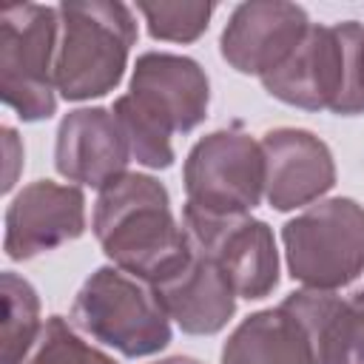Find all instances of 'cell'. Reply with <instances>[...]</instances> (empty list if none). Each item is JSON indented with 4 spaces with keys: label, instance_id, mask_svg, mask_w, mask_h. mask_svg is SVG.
<instances>
[{
    "label": "cell",
    "instance_id": "6da1fadb",
    "mask_svg": "<svg viewBox=\"0 0 364 364\" xmlns=\"http://www.w3.org/2000/svg\"><path fill=\"white\" fill-rule=\"evenodd\" d=\"M94 233L105 256L148 287L173 279L193 256L188 230L171 213L168 191L145 173H122L100 191Z\"/></svg>",
    "mask_w": 364,
    "mask_h": 364
},
{
    "label": "cell",
    "instance_id": "7a4b0ae2",
    "mask_svg": "<svg viewBox=\"0 0 364 364\" xmlns=\"http://www.w3.org/2000/svg\"><path fill=\"white\" fill-rule=\"evenodd\" d=\"M262 85L270 97L307 111L361 114L364 111V26H310L296 51Z\"/></svg>",
    "mask_w": 364,
    "mask_h": 364
},
{
    "label": "cell",
    "instance_id": "3957f363",
    "mask_svg": "<svg viewBox=\"0 0 364 364\" xmlns=\"http://www.w3.org/2000/svg\"><path fill=\"white\" fill-rule=\"evenodd\" d=\"M60 48L54 82L65 100H91L108 94L125 71L136 40V23L128 6L108 0L63 3Z\"/></svg>",
    "mask_w": 364,
    "mask_h": 364
},
{
    "label": "cell",
    "instance_id": "277c9868",
    "mask_svg": "<svg viewBox=\"0 0 364 364\" xmlns=\"http://www.w3.org/2000/svg\"><path fill=\"white\" fill-rule=\"evenodd\" d=\"M71 318L82 333L128 358L151 355L171 341V321L154 287L119 267H100L88 276L74 299Z\"/></svg>",
    "mask_w": 364,
    "mask_h": 364
},
{
    "label": "cell",
    "instance_id": "5b68a950",
    "mask_svg": "<svg viewBox=\"0 0 364 364\" xmlns=\"http://www.w3.org/2000/svg\"><path fill=\"white\" fill-rule=\"evenodd\" d=\"M287 267L310 290H336L364 270V208L336 196L290 219L282 230Z\"/></svg>",
    "mask_w": 364,
    "mask_h": 364
},
{
    "label": "cell",
    "instance_id": "8992f818",
    "mask_svg": "<svg viewBox=\"0 0 364 364\" xmlns=\"http://www.w3.org/2000/svg\"><path fill=\"white\" fill-rule=\"evenodd\" d=\"M60 11L37 3H17L0 11V97L23 119L54 114V63Z\"/></svg>",
    "mask_w": 364,
    "mask_h": 364
},
{
    "label": "cell",
    "instance_id": "52a82bcc",
    "mask_svg": "<svg viewBox=\"0 0 364 364\" xmlns=\"http://www.w3.org/2000/svg\"><path fill=\"white\" fill-rule=\"evenodd\" d=\"M185 193L191 208L210 216H239L264 193L262 142L236 128L202 136L185 159Z\"/></svg>",
    "mask_w": 364,
    "mask_h": 364
},
{
    "label": "cell",
    "instance_id": "ba28073f",
    "mask_svg": "<svg viewBox=\"0 0 364 364\" xmlns=\"http://www.w3.org/2000/svg\"><path fill=\"white\" fill-rule=\"evenodd\" d=\"M182 228L191 245L208 253L233 293L242 299H262L279 282V253L273 230L247 213L239 216H210L191 205L182 208Z\"/></svg>",
    "mask_w": 364,
    "mask_h": 364
},
{
    "label": "cell",
    "instance_id": "9c48e42d",
    "mask_svg": "<svg viewBox=\"0 0 364 364\" xmlns=\"http://www.w3.org/2000/svg\"><path fill=\"white\" fill-rule=\"evenodd\" d=\"M128 97L173 136L196 128L205 119L210 85L205 71L191 57L148 51L134 65Z\"/></svg>",
    "mask_w": 364,
    "mask_h": 364
},
{
    "label": "cell",
    "instance_id": "30bf717a",
    "mask_svg": "<svg viewBox=\"0 0 364 364\" xmlns=\"http://www.w3.org/2000/svg\"><path fill=\"white\" fill-rule=\"evenodd\" d=\"M310 26L304 9L296 3H242L222 31V57L239 74L262 80L296 51Z\"/></svg>",
    "mask_w": 364,
    "mask_h": 364
},
{
    "label": "cell",
    "instance_id": "8fae6325",
    "mask_svg": "<svg viewBox=\"0 0 364 364\" xmlns=\"http://www.w3.org/2000/svg\"><path fill=\"white\" fill-rule=\"evenodd\" d=\"M85 230V196L74 185L40 179L26 185L6 210V253L34 259Z\"/></svg>",
    "mask_w": 364,
    "mask_h": 364
},
{
    "label": "cell",
    "instance_id": "7c38bea8",
    "mask_svg": "<svg viewBox=\"0 0 364 364\" xmlns=\"http://www.w3.org/2000/svg\"><path fill=\"white\" fill-rule=\"evenodd\" d=\"M264 196L276 210L310 205L336 182L330 148L310 131L276 128L262 136Z\"/></svg>",
    "mask_w": 364,
    "mask_h": 364
},
{
    "label": "cell",
    "instance_id": "4fadbf2b",
    "mask_svg": "<svg viewBox=\"0 0 364 364\" xmlns=\"http://www.w3.org/2000/svg\"><path fill=\"white\" fill-rule=\"evenodd\" d=\"M128 159L131 145L114 111L77 108L57 128L54 165L71 182L102 191L114 179L128 173Z\"/></svg>",
    "mask_w": 364,
    "mask_h": 364
},
{
    "label": "cell",
    "instance_id": "5bb4252c",
    "mask_svg": "<svg viewBox=\"0 0 364 364\" xmlns=\"http://www.w3.org/2000/svg\"><path fill=\"white\" fill-rule=\"evenodd\" d=\"M168 318H173L185 333L210 336L219 333L236 307V293L219 264L193 247L191 262L168 282L154 287Z\"/></svg>",
    "mask_w": 364,
    "mask_h": 364
},
{
    "label": "cell",
    "instance_id": "9a60e30c",
    "mask_svg": "<svg viewBox=\"0 0 364 364\" xmlns=\"http://www.w3.org/2000/svg\"><path fill=\"white\" fill-rule=\"evenodd\" d=\"M222 364H318V347L307 324L282 301L247 316L233 330Z\"/></svg>",
    "mask_w": 364,
    "mask_h": 364
},
{
    "label": "cell",
    "instance_id": "2e32d148",
    "mask_svg": "<svg viewBox=\"0 0 364 364\" xmlns=\"http://www.w3.org/2000/svg\"><path fill=\"white\" fill-rule=\"evenodd\" d=\"M3 299V364H23L31 347L40 341V299L34 287L6 270L0 276Z\"/></svg>",
    "mask_w": 364,
    "mask_h": 364
},
{
    "label": "cell",
    "instance_id": "e0dca14e",
    "mask_svg": "<svg viewBox=\"0 0 364 364\" xmlns=\"http://www.w3.org/2000/svg\"><path fill=\"white\" fill-rule=\"evenodd\" d=\"M318 364H364V287L336 299L318 330Z\"/></svg>",
    "mask_w": 364,
    "mask_h": 364
},
{
    "label": "cell",
    "instance_id": "ac0fdd59",
    "mask_svg": "<svg viewBox=\"0 0 364 364\" xmlns=\"http://www.w3.org/2000/svg\"><path fill=\"white\" fill-rule=\"evenodd\" d=\"M111 111L119 119V125L128 136V145H131V156H136V162H142L148 168H168L173 162L171 134L159 122H154L148 114H142L128 94L117 97Z\"/></svg>",
    "mask_w": 364,
    "mask_h": 364
},
{
    "label": "cell",
    "instance_id": "d6986e66",
    "mask_svg": "<svg viewBox=\"0 0 364 364\" xmlns=\"http://www.w3.org/2000/svg\"><path fill=\"white\" fill-rule=\"evenodd\" d=\"M136 9L148 23L151 37L171 43L196 40L213 14V3H139Z\"/></svg>",
    "mask_w": 364,
    "mask_h": 364
},
{
    "label": "cell",
    "instance_id": "ffe728a7",
    "mask_svg": "<svg viewBox=\"0 0 364 364\" xmlns=\"http://www.w3.org/2000/svg\"><path fill=\"white\" fill-rule=\"evenodd\" d=\"M23 364H117L102 350L82 341L71 324L60 316H51L40 333L34 353Z\"/></svg>",
    "mask_w": 364,
    "mask_h": 364
},
{
    "label": "cell",
    "instance_id": "44dd1931",
    "mask_svg": "<svg viewBox=\"0 0 364 364\" xmlns=\"http://www.w3.org/2000/svg\"><path fill=\"white\" fill-rule=\"evenodd\" d=\"M3 145H6V159H9V173H6V182H3V191H11V185H14V165H17V159L23 156L20 154V145H17V134L11 131V128H3Z\"/></svg>",
    "mask_w": 364,
    "mask_h": 364
},
{
    "label": "cell",
    "instance_id": "7402d4cb",
    "mask_svg": "<svg viewBox=\"0 0 364 364\" xmlns=\"http://www.w3.org/2000/svg\"><path fill=\"white\" fill-rule=\"evenodd\" d=\"M156 364H199L196 358H185V355H173V358H165V361H156Z\"/></svg>",
    "mask_w": 364,
    "mask_h": 364
}]
</instances>
